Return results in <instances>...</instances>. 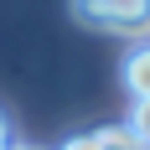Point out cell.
Masks as SVG:
<instances>
[{"label": "cell", "mask_w": 150, "mask_h": 150, "mask_svg": "<svg viewBox=\"0 0 150 150\" xmlns=\"http://www.w3.org/2000/svg\"><path fill=\"white\" fill-rule=\"evenodd\" d=\"M0 150H16V124H11L5 109H0Z\"/></svg>", "instance_id": "cell-6"}, {"label": "cell", "mask_w": 150, "mask_h": 150, "mask_svg": "<svg viewBox=\"0 0 150 150\" xmlns=\"http://www.w3.org/2000/svg\"><path fill=\"white\" fill-rule=\"evenodd\" d=\"M62 150H109V129H88V135H73Z\"/></svg>", "instance_id": "cell-5"}, {"label": "cell", "mask_w": 150, "mask_h": 150, "mask_svg": "<svg viewBox=\"0 0 150 150\" xmlns=\"http://www.w3.org/2000/svg\"><path fill=\"white\" fill-rule=\"evenodd\" d=\"M73 11L88 26L119 31V36H150V0H73Z\"/></svg>", "instance_id": "cell-1"}, {"label": "cell", "mask_w": 150, "mask_h": 150, "mask_svg": "<svg viewBox=\"0 0 150 150\" xmlns=\"http://www.w3.org/2000/svg\"><path fill=\"white\" fill-rule=\"evenodd\" d=\"M129 129L140 135V145H150V98H135V114H129Z\"/></svg>", "instance_id": "cell-4"}, {"label": "cell", "mask_w": 150, "mask_h": 150, "mask_svg": "<svg viewBox=\"0 0 150 150\" xmlns=\"http://www.w3.org/2000/svg\"><path fill=\"white\" fill-rule=\"evenodd\" d=\"M104 129H109V150H145L129 124H104Z\"/></svg>", "instance_id": "cell-3"}, {"label": "cell", "mask_w": 150, "mask_h": 150, "mask_svg": "<svg viewBox=\"0 0 150 150\" xmlns=\"http://www.w3.org/2000/svg\"><path fill=\"white\" fill-rule=\"evenodd\" d=\"M16 150H36V145H16Z\"/></svg>", "instance_id": "cell-7"}, {"label": "cell", "mask_w": 150, "mask_h": 150, "mask_svg": "<svg viewBox=\"0 0 150 150\" xmlns=\"http://www.w3.org/2000/svg\"><path fill=\"white\" fill-rule=\"evenodd\" d=\"M145 150H150V145H145Z\"/></svg>", "instance_id": "cell-8"}, {"label": "cell", "mask_w": 150, "mask_h": 150, "mask_svg": "<svg viewBox=\"0 0 150 150\" xmlns=\"http://www.w3.org/2000/svg\"><path fill=\"white\" fill-rule=\"evenodd\" d=\"M124 88L135 93V98H150V42L129 52V62H124Z\"/></svg>", "instance_id": "cell-2"}]
</instances>
